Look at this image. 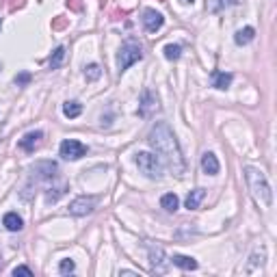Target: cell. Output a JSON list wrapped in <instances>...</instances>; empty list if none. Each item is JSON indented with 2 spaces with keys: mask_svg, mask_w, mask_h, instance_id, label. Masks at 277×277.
I'll list each match as a JSON object with an SVG mask.
<instances>
[{
  "mask_svg": "<svg viewBox=\"0 0 277 277\" xmlns=\"http://www.w3.org/2000/svg\"><path fill=\"white\" fill-rule=\"evenodd\" d=\"M253 37H256V31H253L251 26H245V29H241L234 35V41L238 43V46H247L249 41H253Z\"/></svg>",
  "mask_w": 277,
  "mask_h": 277,
  "instance_id": "obj_18",
  "label": "cell"
},
{
  "mask_svg": "<svg viewBox=\"0 0 277 277\" xmlns=\"http://www.w3.org/2000/svg\"><path fill=\"white\" fill-rule=\"evenodd\" d=\"M137 167L143 176H148L150 180H160L162 178V160L152 152H139L137 154Z\"/></svg>",
  "mask_w": 277,
  "mask_h": 277,
  "instance_id": "obj_3",
  "label": "cell"
},
{
  "mask_svg": "<svg viewBox=\"0 0 277 277\" xmlns=\"http://www.w3.org/2000/svg\"><path fill=\"white\" fill-rule=\"evenodd\" d=\"M162 24H165V18H162V13H158L156 9H145L143 11V26L148 32H156L162 29Z\"/></svg>",
  "mask_w": 277,
  "mask_h": 277,
  "instance_id": "obj_10",
  "label": "cell"
},
{
  "mask_svg": "<svg viewBox=\"0 0 277 277\" xmlns=\"http://www.w3.org/2000/svg\"><path fill=\"white\" fill-rule=\"evenodd\" d=\"M119 275H130V277H139L137 271H119Z\"/></svg>",
  "mask_w": 277,
  "mask_h": 277,
  "instance_id": "obj_29",
  "label": "cell"
},
{
  "mask_svg": "<svg viewBox=\"0 0 277 277\" xmlns=\"http://www.w3.org/2000/svg\"><path fill=\"white\" fill-rule=\"evenodd\" d=\"M83 113V104L80 102H76V100H72V102H65L63 104V115L65 117H69V119H76Z\"/></svg>",
  "mask_w": 277,
  "mask_h": 277,
  "instance_id": "obj_19",
  "label": "cell"
},
{
  "mask_svg": "<svg viewBox=\"0 0 277 277\" xmlns=\"http://www.w3.org/2000/svg\"><path fill=\"white\" fill-rule=\"evenodd\" d=\"M158 111V95L152 89H145L141 93V102H139V115L141 117H152V113Z\"/></svg>",
  "mask_w": 277,
  "mask_h": 277,
  "instance_id": "obj_9",
  "label": "cell"
},
{
  "mask_svg": "<svg viewBox=\"0 0 277 277\" xmlns=\"http://www.w3.org/2000/svg\"><path fill=\"white\" fill-rule=\"evenodd\" d=\"M210 76H213V87H216V89H221V91L230 89L232 80H234V76L230 72H219V69H215Z\"/></svg>",
  "mask_w": 277,
  "mask_h": 277,
  "instance_id": "obj_13",
  "label": "cell"
},
{
  "mask_svg": "<svg viewBox=\"0 0 277 277\" xmlns=\"http://www.w3.org/2000/svg\"><path fill=\"white\" fill-rule=\"evenodd\" d=\"M243 173H245V182H247V188L251 193L253 202L260 208H271V204H273V191H271L267 176L260 169H256V167H245Z\"/></svg>",
  "mask_w": 277,
  "mask_h": 277,
  "instance_id": "obj_2",
  "label": "cell"
},
{
  "mask_svg": "<svg viewBox=\"0 0 277 277\" xmlns=\"http://www.w3.org/2000/svg\"><path fill=\"white\" fill-rule=\"evenodd\" d=\"M65 188H67V186H65V184H61V186H57V188H48V193H46V199H48V202H57V199L59 197H63V195H65Z\"/></svg>",
  "mask_w": 277,
  "mask_h": 277,
  "instance_id": "obj_22",
  "label": "cell"
},
{
  "mask_svg": "<svg viewBox=\"0 0 277 277\" xmlns=\"http://www.w3.org/2000/svg\"><path fill=\"white\" fill-rule=\"evenodd\" d=\"M13 275H15V277H18V275H26V277H31V275H32V271H31L29 267H15V269H13Z\"/></svg>",
  "mask_w": 277,
  "mask_h": 277,
  "instance_id": "obj_25",
  "label": "cell"
},
{
  "mask_svg": "<svg viewBox=\"0 0 277 277\" xmlns=\"http://www.w3.org/2000/svg\"><path fill=\"white\" fill-rule=\"evenodd\" d=\"M41 139H43V132H41V130L29 132V134H24V137L20 139V148L24 150V152H35L37 148H39Z\"/></svg>",
  "mask_w": 277,
  "mask_h": 277,
  "instance_id": "obj_11",
  "label": "cell"
},
{
  "mask_svg": "<svg viewBox=\"0 0 277 277\" xmlns=\"http://www.w3.org/2000/svg\"><path fill=\"white\" fill-rule=\"evenodd\" d=\"M95 204H97V199L93 197V195H80V197H76L74 202L69 204V215L87 216L95 210Z\"/></svg>",
  "mask_w": 277,
  "mask_h": 277,
  "instance_id": "obj_5",
  "label": "cell"
},
{
  "mask_svg": "<svg viewBox=\"0 0 277 277\" xmlns=\"http://www.w3.org/2000/svg\"><path fill=\"white\" fill-rule=\"evenodd\" d=\"M63 26H65V20L63 18H59V20H54V24H52V29H63Z\"/></svg>",
  "mask_w": 277,
  "mask_h": 277,
  "instance_id": "obj_27",
  "label": "cell"
},
{
  "mask_svg": "<svg viewBox=\"0 0 277 277\" xmlns=\"http://www.w3.org/2000/svg\"><path fill=\"white\" fill-rule=\"evenodd\" d=\"M148 143L150 148L156 152V156L165 162L173 173H184V158H182V150L178 143L173 130L167 126L165 122H156V126H152L148 134Z\"/></svg>",
  "mask_w": 277,
  "mask_h": 277,
  "instance_id": "obj_1",
  "label": "cell"
},
{
  "mask_svg": "<svg viewBox=\"0 0 277 277\" xmlns=\"http://www.w3.org/2000/svg\"><path fill=\"white\" fill-rule=\"evenodd\" d=\"M63 59H65V46H59L57 50H54V52L50 54V61H48L50 69H59V67H61Z\"/></svg>",
  "mask_w": 277,
  "mask_h": 277,
  "instance_id": "obj_20",
  "label": "cell"
},
{
  "mask_svg": "<svg viewBox=\"0 0 277 277\" xmlns=\"http://www.w3.org/2000/svg\"><path fill=\"white\" fill-rule=\"evenodd\" d=\"M171 262L176 264L178 269H182V271H195V269H197V260L188 258V256H173Z\"/></svg>",
  "mask_w": 277,
  "mask_h": 277,
  "instance_id": "obj_16",
  "label": "cell"
},
{
  "mask_svg": "<svg viewBox=\"0 0 277 277\" xmlns=\"http://www.w3.org/2000/svg\"><path fill=\"white\" fill-rule=\"evenodd\" d=\"M2 225L7 227L9 232H20L22 227H24V221H22V216H18V213H7L2 219Z\"/></svg>",
  "mask_w": 277,
  "mask_h": 277,
  "instance_id": "obj_14",
  "label": "cell"
},
{
  "mask_svg": "<svg viewBox=\"0 0 277 277\" xmlns=\"http://www.w3.org/2000/svg\"><path fill=\"white\" fill-rule=\"evenodd\" d=\"M15 83L18 85H29L31 83V74H20V76H15Z\"/></svg>",
  "mask_w": 277,
  "mask_h": 277,
  "instance_id": "obj_26",
  "label": "cell"
},
{
  "mask_svg": "<svg viewBox=\"0 0 277 277\" xmlns=\"http://www.w3.org/2000/svg\"><path fill=\"white\" fill-rule=\"evenodd\" d=\"M57 173H59L57 162H50V160L37 162V165L32 167V178H35V182H50L57 178Z\"/></svg>",
  "mask_w": 277,
  "mask_h": 277,
  "instance_id": "obj_7",
  "label": "cell"
},
{
  "mask_svg": "<svg viewBox=\"0 0 277 277\" xmlns=\"http://www.w3.org/2000/svg\"><path fill=\"white\" fill-rule=\"evenodd\" d=\"M59 154H61L65 160H78L87 154V145L76 141V139H65L61 143V148H59Z\"/></svg>",
  "mask_w": 277,
  "mask_h": 277,
  "instance_id": "obj_6",
  "label": "cell"
},
{
  "mask_svg": "<svg viewBox=\"0 0 277 277\" xmlns=\"http://www.w3.org/2000/svg\"><path fill=\"white\" fill-rule=\"evenodd\" d=\"M204 197H206V191H204V188H195V191H191V193L186 195V208H188V210H197L199 204L204 202Z\"/></svg>",
  "mask_w": 277,
  "mask_h": 277,
  "instance_id": "obj_15",
  "label": "cell"
},
{
  "mask_svg": "<svg viewBox=\"0 0 277 277\" xmlns=\"http://www.w3.org/2000/svg\"><path fill=\"white\" fill-rule=\"evenodd\" d=\"M162 52H165V59H169V61H178L180 54H182V48L178 46V43H167Z\"/></svg>",
  "mask_w": 277,
  "mask_h": 277,
  "instance_id": "obj_21",
  "label": "cell"
},
{
  "mask_svg": "<svg viewBox=\"0 0 277 277\" xmlns=\"http://www.w3.org/2000/svg\"><path fill=\"white\" fill-rule=\"evenodd\" d=\"M74 271H76L74 260H61V264H59V273H61V275H69V273H74Z\"/></svg>",
  "mask_w": 277,
  "mask_h": 277,
  "instance_id": "obj_24",
  "label": "cell"
},
{
  "mask_svg": "<svg viewBox=\"0 0 277 277\" xmlns=\"http://www.w3.org/2000/svg\"><path fill=\"white\" fill-rule=\"evenodd\" d=\"M141 59H143V52H141L139 43L126 41L122 46V50H119V54H117V67H119V72H126L130 65H134L137 61H141Z\"/></svg>",
  "mask_w": 277,
  "mask_h": 277,
  "instance_id": "obj_4",
  "label": "cell"
},
{
  "mask_svg": "<svg viewBox=\"0 0 277 277\" xmlns=\"http://www.w3.org/2000/svg\"><path fill=\"white\" fill-rule=\"evenodd\" d=\"M160 206L167 210V213H176L178 206H180V199H178L176 193H167L160 197Z\"/></svg>",
  "mask_w": 277,
  "mask_h": 277,
  "instance_id": "obj_17",
  "label": "cell"
},
{
  "mask_svg": "<svg viewBox=\"0 0 277 277\" xmlns=\"http://www.w3.org/2000/svg\"><path fill=\"white\" fill-rule=\"evenodd\" d=\"M67 7H72V9L78 11L80 9V2H78V0H67Z\"/></svg>",
  "mask_w": 277,
  "mask_h": 277,
  "instance_id": "obj_28",
  "label": "cell"
},
{
  "mask_svg": "<svg viewBox=\"0 0 277 277\" xmlns=\"http://www.w3.org/2000/svg\"><path fill=\"white\" fill-rule=\"evenodd\" d=\"M100 74H102V69H100V65H97V63H91L89 67L85 69L87 80H97V78H100Z\"/></svg>",
  "mask_w": 277,
  "mask_h": 277,
  "instance_id": "obj_23",
  "label": "cell"
},
{
  "mask_svg": "<svg viewBox=\"0 0 277 277\" xmlns=\"http://www.w3.org/2000/svg\"><path fill=\"white\" fill-rule=\"evenodd\" d=\"M221 169L219 160H216V156L213 154V152H206V154L202 156V171L206 173V176H216Z\"/></svg>",
  "mask_w": 277,
  "mask_h": 277,
  "instance_id": "obj_12",
  "label": "cell"
},
{
  "mask_svg": "<svg viewBox=\"0 0 277 277\" xmlns=\"http://www.w3.org/2000/svg\"><path fill=\"white\" fill-rule=\"evenodd\" d=\"M148 251H150V264H152V271L154 273H165L169 269V260H167V253L165 249L158 247V245H148Z\"/></svg>",
  "mask_w": 277,
  "mask_h": 277,
  "instance_id": "obj_8",
  "label": "cell"
},
{
  "mask_svg": "<svg viewBox=\"0 0 277 277\" xmlns=\"http://www.w3.org/2000/svg\"><path fill=\"white\" fill-rule=\"evenodd\" d=\"M182 2H184V4H193L195 0H182Z\"/></svg>",
  "mask_w": 277,
  "mask_h": 277,
  "instance_id": "obj_30",
  "label": "cell"
}]
</instances>
